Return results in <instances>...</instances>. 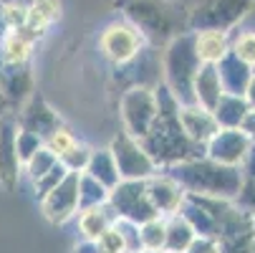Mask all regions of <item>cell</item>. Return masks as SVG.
<instances>
[{
    "mask_svg": "<svg viewBox=\"0 0 255 253\" xmlns=\"http://www.w3.org/2000/svg\"><path fill=\"white\" fill-rule=\"evenodd\" d=\"M169 177H174L185 193L210 195V198H228L233 200L240 190L243 172L235 165H220L210 157H195L164 167Z\"/></svg>",
    "mask_w": 255,
    "mask_h": 253,
    "instance_id": "cell-1",
    "label": "cell"
},
{
    "mask_svg": "<svg viewBox=\"0 0 255 253\" xmlns=\"http://www.w3.org/2000/svg\"><path fill=\"white\" fill-rule=\"evenodd\" d=\"M117 8L152 46H164L174 35L190 30L187 15L172 0H117Z\"/></svg>",
    "mask_w": 255,
    "mask_h": 253,
    "instance_id": "cell-2",
    "label": "cell"
},
{
    "mask_svg": "<svg viewBox=\"0 0 255 253\" xmlns=\"http://www.w3.org/2000/svg\"><path fill=\"white\" fill-rule=\"evenodd\" d=\"M157 167H169L205 155V147L187 137L177 117H157L147 134L136 139Z\"/></svg>",
    "mask_w": 255,
    "mask_h": 253,
    "instance_id": "cell-3",
    "label": "cell"
},
{
    "mask_svg": "<svg viewBox=\"0 0 255 253\" xmlns=\"http://www.w3.org/2000/svg\"><path fill=\"white\" fill-rule=\"evenodd\" d=\"M200 66H202V61L195 51V33L192 30L179 33L172 41L164 43L162 76H164V84L172 89V94L179 99L182 106L195 104L192 81H195V74H197Z\"/></svg>",
    "mask_w": 255,
    "mask_h": 253,
    "instance_id": "cell-4",
    "label": "cell"
},
{
    "mask_svg": "<svg viewBox=\"0 0 255 253\" xmlns=\"http://www.w3.org/2000/svg\"><path fill=\"white\" fill-rule=\"evenodd\" d=\"M255 5V0H200L187 15L190 30H230L235 28Z\"/></svg>",
    "mask_w": 255,
    "mask_h": 253,
    "instance_id": "cell-5",
    "label": "cell"
},
{
    "mask_svg": "<svg viewBox=\"0 0 255 253\" xmlns=\"http://www.w3.org/2000/svg\"><path fill=\"white\" fill-rule=\"evenodd\" d=\"M109 205L114 208L117 218L131 221L136 226L157 218V210L149 203L147 195V180H119V183L109 190Z\"/></svg>",
    "mask_w": 255,
    "mask_h": 253,
    "instance_id": "cell-6",
    "label": "cell"
},
{
    "mask_svg": "<svg viewBox=\"0 0 255 253\" xmlns=\"http://www.w3.org/2000/svg\"><path fill=\"white\" fill-rule=\"evenodd\" d=\"M122 119L127 134H131L134 139L147 134V129L157 119L154 86H129L122 96Z\"/></svg>",
    "mask_w": 255,
    "mask_h": 253,
    "instance_id": "cell-7",
    "label": "cell"
},
{
    "mask_svg": "<svg viewBox=\"0 0 255 253\" xmlns=\"http://www.w3.org/2000/svg\"><path fill=\"white\" fill-rule=\"evenodd\" d=\"M109 152H112V157L117 162L122 180H147L157 172V165L149 160V155L141 150V144L131 134L114 137Z\"/></svg>",
    "mask_w": 255,
    "mask_h": 253,
    "instance_id": "cell-8",
    "label": "cell"
},
{
    "mask_svg": "<svg viewBox=\"0 0 255 253\" xmlns=\"http://www.w3.org/2000/svg\"><path fill=\"white\" fill-rule=\"evenodd\" d=\"M46 218L56 226H63L79 213V172H68L61 183L41 198Z\"/></svg>",
    "mask_w": 255,
    "mask_h": 253,
    "instance_id": "cell-9",
    "label": "cell"
},
{
    "mask_svg": "<svg viewBox=\"0 0 255 253\" xmlns=\"http://www.w3.org/2000/svg\"><path fill=\"white\" fill-rule=\"evenodd\" d=\"M144 43L147 41L141 38V33L131 23H112L101 35V51L117 66L131 61L144 48Z\"/></svg>",
    "mask_w": 255,
    "mask_h": 253,
    "instance_id": "cell-10",
    "label": "cell"
},
{
    "mask_svg": "<svg viewBox=\"0 0 255 253\" xmlns=\"http://www.w3.org/2000/svg\"><path fill=\"white\" fill-rule=\"evenodd\" d=\"M248 147H250V139L245 137L243 129H217L205 144V157L220 162V165L240 167Z\"/></svg>",
    "mask_w": 255,
    "mask_h": 253,
    "instance_id": "cell-11",
    "label": "cell"
},
{
    "mask_svg": "<svg viewBox=\"0 0 255 253\" xmlns=\"http://www.w3.org/2000/svg\"><path fill=\"white\" fill-rule=\"evenodd\" d=\"M23 104H25V106L20 109V122H18L20 129H28V132H33V134H38L43 142L63 124L61 117H58V112L51 109L48 101H46L43 96L30 94Z\"/></svg>",
    "mask_w": 255,
    "mask_h": 253,
    "instance_id": "cell-12",
    "label": "cell"
},
{
    "mask_svg": "<svg viewBox=\"0 0 255 253\" xmlns=\"http://www.w3.org/2000/svg\"><path fill=\"white\" fill-rule=\"evenodd\" d=\"M147 195L159 215L177 213L182 200H185V190H182V185L177 180L169 175H157V172L152 177H147Z\"/></svg>",
    "mask_w": 255,
    "mask_h": 253,
    "instance_id": "cell-13",
    "label": "cell"
},
{
    "mask_svg": "<svg viewBox=\"0 0 255 253\" xmlns=\"http://www.w3.org/2000/svg\"><path fill=\"white\" fill-rule=\"evenodd\" d=\"M15 129L18 124L5 122L0 127V188L15 190L20 180V160L15 152Z\"/></svg>",
    "mask_w": 255,
    "mask_h": 253,
    "instance_id": "cell-14",
    "label": "cell"
},
{
    "mask_svg": "<svg viewBox=\"0 0 255 253\" xmlns=\"http://www.w3.org/2000/svg\"><path fill=\"white\" fill-rule=\"evenodd\" d=\"M217 68V76H220V86L225 94H235V96H243L250 79H253V66H248L245 61H240L230 48L220 56V61L215 63Z\"/></svg>",
    "mask_w": 255,
    "mask_h": 253,
    "instance_id": "cell-15",
    "label": "cell"
},
{
    "mask_svg": "<svg viewBox=\"0 0 255 253\" xmlns=\"http://www.w3.org/2000/svg\"><path fill=\"white\" fill-rule=\"evenodd\" d=\"M177 119H179L182 129L187 132V137H190L192 142L202 144V147L210 142V137L220 129V127H217V122H215V117H212V112L202 109V106H197V104L179 106Z\"/></svg>",
    "mask_w": 255,
    "mask_h": 253,
    "instance_id": "cell-16",
    "label": "cell"
},
{
    "mask_svg": "<svg viewBox=\"0 0 255 253\" xmlns=\"http://www.w3.org/2000/svg\"><path fill=\"white\" fill-rule=\"evenodd\" d=\"M0 91L10 104H23L33 94V74L28 63H5L0 74Z\"/></svg>",
    "mask_w": 255,
    "mask_h": 253,
    "instance_id": "cell-17",
    "label": "cell"
},
{
    "mask_svg": "<svg viewBox=\"0 0 255 253\" xmlns=\"http://www.w3.org/2000/svg\"><path fill=\"white\" fill-rule=\"evenodd\" d=\"M192 94H195V104L202 106V109L212 112L217 99H220L225 91L220 86V76H217V68L215 63H202L195 74V81H192Z\"/></svg>",
    "mask_w": 255,
    "mask_h": 253,
    "instance_id": "cell-18",
    "label": "cell"
},
{
    "mask_svg": "<svg viewBox=\"0 0 255 253\" xmlns=\"http://www.w3.org/2000/svg\"><path fill=\"white\" fill-rule=\"evenodd\" d=\"M248 101L245 96H235V94H223L217 99L215 109H212V117L217 122L220 129H240V122L245 119L248 114Z\"/></svg>",
    "mask_w": 255,
    "mask_h": 253,
    "instance_id": "cell-19",
    "label": "cell"
},
{
    "mask_svg": "<svg viewBox=\"0 0 255 253\" xmlns=\"http://www.w3.org/2000/svg\"><path fill=\"white\" fill-rule=\"evenodd\" d=\"M192 33H195V51H197L202 63H217L220 56L230 48L225 30L205 28V30H192Z\"/></svg>",
    "mask_w": 255,
    "mask_h": 253,
    "instance_id": "cell-20",
    "label": "cell"
},
{
    "mask_svg": "<svg viewBox=\"0 0 255 253\" xmlns=\"http://www.w3.org/2000/svg\"><path fill=\"white\" fill-rule=\"evenodd\" d=\"M114 223H117V213H114L112 205H109V200L101 203V205H94L89 210H81V215H79L81 233H84V238H91V241H96L106 228H112Z\"/></svg>",
    "mask_w": 255,
    "mask_h": 253,
    "instance_id": "cell-21",
    "label": "cell"
},
{
    "mask_svg": "<svg viewBox=\"0 0 255 253\" xmlns=\"http://www.w3.org/2000/svg\"><path fill=\"white\" fill-rule=\"evenodd\" d=\"M195 238V231L192 226L182 218L179 213H172L167 215V221H164V248L167 253H185L187 246L192 243Z\"/></svg>",
    "mask_w": 255,
    "mask_h": 253,
    "instance_id": "cell-22",
    "label": "cell"
},
{
    "mask_svg": "<svg viewBox=\"0 0 255 253\" xmlns=\"http://www.w3.org/2000/svg\"><path fill=\"white\" fill-rule=\"evenodd\" d=\"M84 172L91 175L94 180H99V183L109 190L122 180L119 170H117V162H114V157H112L109 150H91V157H89V165H86Z\"/></svg>",
    "mask_w": 255,
    "mask_h": 253,
    "instance_id": "cell-23",
    "label": "cell"
},
{
    "mask_svg": "<svg viewBox=\"0 0 255 253\" xmlns=\"http://www.w3.org/2000/svg\"><path fill=\"white\" fill-rule=\"evenodd\" d=\"M109 200V188H104L99 180L86 172H79V213Z\"/></svg>",
    "mask_w": 255,
    "mask_h": 253,
    "instance_id": "cell-24",
    "label": "cell"
},
{
    "mask_svg": "<svg viewBox=\"0 0 255 253\" xmlns=\"http://www.w3.org/2000/svg\"><path fill=\"white\" fill-rule=\"evenodd\" d=\"M139 243L147 253H159L164 248V215H157L139 226Z\"/></svg>",
    "mask_w": 255,
    "mask_h": 253,
    "instance_id": "cell-25",
    "label": "cell"
},
{
    "mask_svg": "<svg viewBox=\"0 0 255 253\" xmlns=\"http://www.w3.org/2000/svg\"><path fill=\"white\" fill-rule=\"evenodd\" d=\"M30 46L23 35H18L15 30H10L5 38H3V46H0V53H3L5 63H28V53H30Z\"/></svg>",
    "mask_w": 255,
    "mask_h": 253,
    "instance_id": "cell-26",
    "label": "cell"
},
{
    "mask_svg": "<svg viewBox=\"0 0 255 253\" xmlns=\"http://www.w3.org/2000/svg\"><path fill=\"white\" fill-rule=\"evenodd\" d=\"M61 13V3L58 0H33V5L28 8V23L48 28Z\"/></svg>",
    "mask_w": 255,
    "mask_h": 253,
    "instance_id": "cell-27",
    "label": "cell"
},
{
    "mask_svg": "<svg viewBox=\"0 0 255 253\" xmlns=\"http://www.w3.org/2000/svg\"><path fill=\"white\" fill-rule=\"evenodd\" d=\"M217 248H220V253H253V248H255V228L220 238L217 241Z\"/></svg>",
    "mask_w": 255,
    "mask_h": 253,
    "instance_id": "cell-28",
    "label": "cell"
},
{
    "mask_svg": "<svg viewBox=\"0 0 255 253\" xmlns=\"http://www.w3.org/2000/svg\"><path fill=\"white\" fill-rule=\"evenodd\" d=\"M89 157H91V147L74 142V144H71V147L58 157V162H61L68 172H84L86 165H89Z\"/></svg>",
    "mask_w": 255,
    "mask_h": 253,
    "instance_id": "cell-29",
    "label": "cell"
},
{
    "mask_svg": "<svg viewBox=\"0 0 255 253\" xmlns=\"http://www.w3.org/2000/svg\"><path fill=\"white\" fill-rule=\"evenodd\" d=\"M41 147H43V139H41L38 134H33V132H28V129H20V127L15 129V152H18L20 165H25Z\"/></svg>",
    "mask_w": 255,
    "mask_h": 253,
    "instance_id": "cell-30",
    "label": "cell"
},
{
    "mask_svg": "<svg viewBox=\"0 0 255 253\" xmlns=\"http://www.w3.org/2000/svg\"><path fill=\"white\" fill-rule=\"evenodd\" d=\"M154 104H157V117H177L179 106H182L179 99L172 94V89L164 81H159L154 86Z\"/></svg>",
    "mask_w": 255,
    "mask_h": 253,
    "instance_id": "cell-31",
    "label": "cell"
},
{
    "mask_svg": "<svg viewBox=\"0 0 255 253\" xmlns=\"http://www.w3.org/2000/svg\"><path fill=\"white\" fill-rule=\"evenodd\" d=\"M58 162V157L46 147V144H43V147L38 150V152H35L28 162H25V170H28V175H30V180H33V183H35V180H38V177H43L53 165Z\"/></svg>",
    "mask_w": 255,
    "mask_h": 253,
    "instance_id": "cell-32",
    "label": "cell"
},
{
    "mask_svg": "<svg viewBox=\"0 0 255 253\" xmlns=\"http://www.w3.org/2000/svg\"><path fill=\"white\" fill-rule=\"evenodd\" d=\"M230 51H233L240 61H245L248 66H253V68H255V33H253V30L240 33L238 38L233 41Z\"/></svg>",
    "mask_w": 255,
    "mask_h": 253,
    "instance_id": "cell-33",
    "label": "cell"
},
{
    "mask_svg": "<svg viewBox=\"0 0 255 253\" xmlns=\"http://www.w3.org/2000/svg\"><path fill=\"white\" fill-rule=\"evenodd\" d=\"M66 175H68V170H66L61 162H56V165H53V167H51V170H48L43 177H38V180H35V198L41 200L46 193H51V190H53V188L61 183V180H63Z\"/></svg>",
    "mask_w": 255,
    "mask_h": 253,
    "instance_id": "cell-34",
    "label": "cell"
},
{
    "mask_svg": "<svg viewBox=\"0 0 255 253\" xmlns=\"http://www.w3.org/2000/svg\"><path fill=\"white\" fill-rule=\"evenodd\" d=\"M74 142H76L74 132H71L66 124H61V127H58V129H56V132H53V134H51V137H48L43 144H46V147H48V150H51L56 157H61V155H63V152L71 147V144H74Z\"/></svg>",
    "mask_w": 255,
    "mask_h": 253,
    "instance_id": "cell-35",
    "label": "cell"
},
{
    "mask_svg": "<svg viewBox=\"0 0 255 253\" xmlns=\"http://www.w3.org/2000/svg\"><path fill=\"white\" fill-rule=\"evenodd\" d=\"M233 203L240 208V210H245V213H255V175H250V177H243V183H240V190H238V195L233 198Z\"/></svg>",
    "mask_w": 255,
    "mask_h": 253,
    "instance_id": "cell-36",
    "label": "cell"
},
{
    "mask_svg": "<svg viewBox=\"0 0 255 253\" xmlns=\"http://www.w3.org/2000/svg\"><path fill=\"white\" fill-rule=\"evenodd\" d=\"M117 231L122 233V241H124V251L127 253H136L141 251V243H139V226L131 223V221H124V218H117Z\"/></svg>",
    "mask_w": 255,
    "mask_h": 253,
    "instance_id": "cell-37",
    "label": "cell"
},
{
    "mask_svg": "<svg viewBox=\"0 0 255 253\" xmlns=\"http://www.w3.org/2000/svg\"><path fill=\"white\" fill-rule=\"evenodd\" d=\"M96 243H99V251H101V253H127V251H124L122 233L117 231V226L106 228V231L96 238Z\"/></svg>",
    "mask_w": 255,
    "mask_h": 253,
    "instance_id": "cell-38",
    "label": "cell"
},
{
    "mask_svg": "<svg viewBox=\"0 0 255 253\" xmlns=\"http://www.w3.org/2000/svg\"><path fill=\"white\" fill-rule=\"evenodd\" d=\"M185 253H220V248H217V238H210V236H195Z\"/></svg>",
    "mask_w": 255,
    "mask_h": 253,
    "instance_id": "cell-39",
    "label": "cell"
},
{
    "mask_svg": "<svg viewBox=\"0 0 255 253\" xmlns=\"http://www.w3.org/2000/svg\"><path fill=\"white\" fill-rule=\"evenodd\" d=\"M240 172H243V177L255 175V142H250V147H248V152L240 162Z\"/></svg>",
    "mask_w": 255,
    "mask_h": 253,
    "instance_id": "cell-40",
    "label": "cell"
},
{
    "mask_svg": "<svg viewBox=\"0 0 255 253\" xmlns=\"http://www.w3.org/2000/svg\"><path fill=\"white\" fill-rule=\"evenodd\" d=\"M240 129L245 132V137H248L250 142H255V109H248L245 119L240 122Z\"/></svg>",
    "mask_w": 255,
    "mask_h": 253,
    "instance_id": "cell-41",
    "label": "cell"
},
{
    "mask_svg": "<svg viewBox=\"0 0 255 253\" xmlns=\"http://www.w3.org/2000/svg\"><path fill=\"white\" fill-rule=\"evenodd\" d=\"M74 253H101L99 251V243L96 241H91V238H84L76 248H74Z\"/></svg>",
    "mask_w": 255,
    "mask_h": 253,
    "instance_id": "cell-42",
    "label": "cell"
},
{
    "mask_svg": "<svg viewBox=\"0 0 255 253\" xmlns=\"http://www.w3.org/2000/svg\"><path fill=\"white\" fill-rule=\"evenodd\" d=\"M245 101H248V106L250 109H255V74H253V79H250V84H248V89H245Z\"/></svg>",
    "mask_w": 255,
    "mask_h": 253,
    "instance_id": "cell-43",
    "label": "cell"
},
{
    "mask_svg": "<svg viewBox=\"0 0 255 253\" xmlns=\"http://www.w3.org/2000/svg\"><path fill=\"white\" fill-rule=\"evenodd\" d=\"M8 33H10V25H8V18H5V10H3V5H0V41H3Z\"/></svg>",
    "mask_w": 255,
    "mask_h": 253,
    "instance_id": "cell-44",
    "label": "cell"
},
{
    "mask_svg": "<svg viewBox=\"0 0 255 253\" xmlns=\"http://www.w3.org/2000/svg\"><path fill=\"white\" fill-rule=\"evenodd\" d=\"M0 3H3V5H13V8H30L33 5V0H0Z\"/></svg>",
    "mask_w": 255,
    "mask_h": 253,
    "instance_id": "cell-45",
    "label": "cell"
},
{
    "mask_svg": "<svg viewBox=\"0 0 255 253\" xmlns=\"http://www.w3.org/2000/svg\"><path fill=\"white\" fill-rule=\"evenodd\" d=\"M8 106H10V101L5 99V94H3V91H0V114H3V112L8 109Z\"/></svg>",
    "mask_w": 255,
    "mask_h": 253,
    "instance_id": "cell-46",
    "label": "cell"
},
{
    "mask_svg": "<svg viewBox=\"0 0 255 253\" xmlns=\"http://www.w3.org/2000/svg\"><path fill=\"white\" fill-rule=\"evenodd\" d=\"M3 66H5V58H3V53H0V74H3Z\"/></svg>",
    "mask_w": 255,
    "mask_h": 253,
    "instance_id": "cell-47",
    "label": "cell"
},
{
    "mask_svg": "<svg viewBox=\"0 0 255 253\" xmlns=\"http://www.w3.org/2000/svg\"><path fill=\"white\" fill-rule=\"evenodd\" d=\"M253 228H255V213H253Z\"/></svg>",
    "mask_w": 255,
    "mask_h": 253,
    "instance_id": "cell-48",
    "label": "cell"
},
{
    "mask_svg": "<svg viewBox=\"0 0 255 253\" xmlns=\"http://www.w3.org/2000/svg\"><path fill=\"white\" fill-rule=\"evenodd\" d=\"M136 253H147V251H136Z\"/></svg>",
    "mask_w": 255,
    "mask_h": 253,
    "instance_id": "cell-49",
    "label": "cell"
},
{
    "mask_svg": "<svg viewBox=\"0 0 255 253\" xmlns=\"http://www.w3.org/2000/svg\"><path fill=\"white\" fill-rule=\"evenodd\" d=\"M159 253H167V251H159Z\"/></svg>",
    "mask_w": 255,
    "mask_h": 253,
    "instance_id": "cell-50",
    "label": "cell"
},
{
    "mask_svg": "<svg viewBox=\"0 0 255 253\" xmlns=\"http://www.w3.org/2000/svg\"><path fill=\"white\" fill-rule=\"evenodd\" d=\"M253 253H255V248H253Z\"/></svg>",
    "mask_w": 255,
    "mask_h": 253,
    "instance_id": "cell-51",
    "label": "cell"
}]
</instances>
